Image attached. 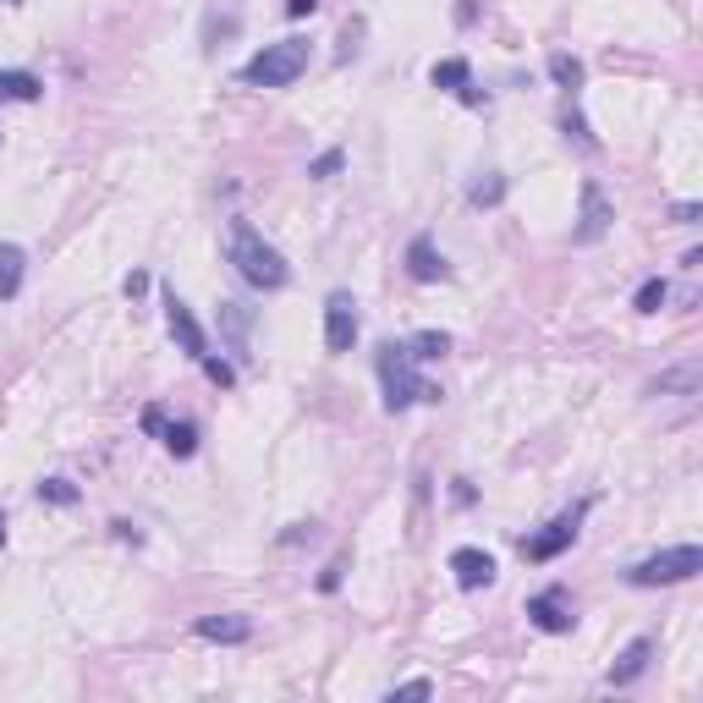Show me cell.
Wrapping results in <instances>:
<instances>
[{
	"mask_svg": "<svg viewBox=\"0 0 703 703\" xmlns=\"http://www.w3.org/2000/svg\"><path fill=\"white\" fill-rule=\"evenodd\" d=\"M39 495H44V501H61V506H67V501H78V489H72L67 478H50V484H39Z\"/></svg>",
	"mask_w": 703,
	"mask_h": 703,
	"instance_id": "cb8c5ba5",
	"label": "cell"
},
{
	"mask_svg": "<svg viewBox=\"0 0 703 703\" xmlns=\"http://www.w3.org/2000/svg\"><path fill=\"white\" fill-rule=\"evenodd\" d=\"M703 385V363H682V368H671V374H660V385H654V396H699Z\"/></svg>",
	"mask_w": 703,
	"mask_h": 703,
	"instance_id": "7c38bea8",
	"label": "cell"
},
{
	"mask_svg": "<svg viewBox=\"0 0 703 703\" xmlns=\"http://www.w3.org/2000/svg\"><path fill=\"white\" fill-rule=\"evenodd\" d=\"M198 363L209 368V379H215V385H231V379H237V374H231V363H220V357H209V352H204Z\"/></svg>",
	"mask_w": 703,
	"mask_h": 703,
	"instance_id": "d4e9b609",
	"label": "cell"
},
{
	"mask_svg": "<svg viewBox=\"0 0 703 703\" xmlns=\"http://www.w3.org/2000/svg\"><path fill=\"white\" fill-rule=\"evenodd\" d=\"M450 572H456L462 588H489V583H495V561H489L484 549H456V555H450Z\"/></svg>",
	"mask_w": 703,
	"mask_h": 703,
	"instance_id": "ba28073f",
	"label": "cell"
},
{
	"mask_svg": "<svg viewBox=\"0 0 703 703\" xmlns=\"http://www.w3.org/2000/svg\"><path fill=\"white\" fill-rule=\"evenodd\" d=\"M648 654H654V643H648V637H637V643H632V648L621 654V665H615V671H611V682H615V687H626V682H637V676L648 671Z\"/></svg>",
	"mask_w": 703,
	"mask_h": 703,
	"instance_id": "5bb4252c",
	"label": "cell"
},
{
	"mask_svg": "<svg viewBox=\"0 0 703 703\" xmlns=\"http://www.w3.org/2000/svg\"><path fill=\"white\" fill-rule=\"evenodd\" d=\"M166 445H171L176 456H192V445H198V439H192L187 424H171V429H166Z\"/></svg>",
	"mask_w": 703,
	"mask_h": 703,
	"instance_id": "7402d4cb",
	"label": "cell"
},
{
	"mask_svg": "<svg viewBox=\"0 0 703 703\" xmlns=\"http://www.w3.org/2000/svg\"><path fill=\"white\" fill-rule=\"evenodd\" d=\"M220 319H226V330H231V347L248 352V308H242V303H220Z\"/></svg>",
	"mask_w": 703,
	"mask_h": 703,
	"instance_id": "ac0fdd59",
	"label": "cell"
},
{
	"mask_svg": "<svg viewBox=\"0 0 703 703\" xmlns=\"http://www.w3.org/2000/svg\"><path fill=\"white\" fill-rule=\"evenodd\" d=\"M39 88L33 72H0V99H39Z\"/></svg>",
	"mask_w": 703,
	"mask_h": 703,
	"instance_id": "e0dca14e",
	"label": "cell"
},
{
	"mask_svg": "<svg viewBox=\"0 0 703 703\" xmlns=\"http://www.w3.org/2000/svg\"><path fill=\"white\" fill-rule=\"evenodd\" d=\"M248 615H204L198 621V637L204 643H248Z\"/></svg>",
	"mask_w": 703,
	"mask_h": 703,
	"instance_id": "8fae6325",
	"label": "cell"
},
{
	"mask_svg": "<svg viewBox=\"0 0 703 703\" xmlns=\"http://www.w3.org/2000/svg\"><path fill=\"white\" fill-rule=\"evenodd\" d=\"M303 67H308V44L303 39H280V44H264L259 56L242 67V78L254 88H286L303 78Z\"/></svg>",
	"mask_w": 703,
	"mask_h": 703,
	"instance_id": "3957f363",
	"label": "cell"
},
{
	"mask_svg": "<svg viewBox=\"0 0 703 703\" xmlns=\"http://www.w3.org/2000/svg\"><path fill=\"white\" fill-rule=\"evenodd\" d=\"M699 572H703V549L699 544H676V549H660V555L637 561L626 577H632L637 588H660V583H687V577H699Z\"/></svg>",
	"mask_w": 703,
	"mask_h": 703,
	"instance_id": "277c9868",
	"label": "cell"
},
{
	"mask_svg": "<svg viewBox=\"0 0 703 703\" xmlns=\"http://www.w3.org/2000/svg\"><path fill=\"white\" fill-rule=\"evenodd\" d=\"M352 341H357V303H352V291H330V303H325V347L352 352Z\"/></svg>",
	"mask_w": 703,
	"mask_h": 703,
	"instance_id": "5b68a950",
	"label": "cell"
},
{
	"mask_svg": "<svg viewBox=\"0 0 703 703\" xmlns=\"http://www.w3.org/2000/svg\"><path fill=\"white\" fill-rule=\"evenodd\" d=\"M22 269H28L22 248L0 242V297H17V291H22Z\"/></svg>",
	"mask_w": 703,
	"mask_h": 703,
	"instance_id": "9a60e30c",
	"label": "cell"
},
{
	"mask_svg": "<svg viewBox=\"0 0 703 703\" xmlns=\"http://www.w3.org/2000/svg\"><path fill=\"white\" fill-rule=\"evenodd\" d=\"M572 538H577V517H561V523L544 527L538 538H527L523 549H527V561H549V555H561Z\"/></svg>",
	"mask_w": 703,
	"mask_h": 703,
	"instance_id": "30bf717a",
	"label": "cell"
},
{
	"mask_svg": "<svg viewBox=\"0 0 703 703\" xmlns=\"http://www.w3.org/2000/svg\"><path fill=\"white\" fill-rule=\"evenodd\" d=\"M407 352H413V357H445V352H450V336H445V330H424V336L407 341Z\"/></svg>",
	"mask_w": 703,
	"mask_h": 703,
	"instance_id": "d6986e66",
	"label": "cell"
},
{
	"mask_svg": "<svg viewBox=\"0 0 703 703\" xmlns=\"http://www.w3.org/2000/svg\"><path fill=\"white\" fill-rule=\"evenodd\" d=\"M407 269H413V280H445V259L435 254L429 237H418V242L407 248Z\"/></svg>",
	"mask_w": 703,
	"mask_h": 703,
	"instance_id": "4fadbf2b",
	"label": "cell"
},
{
	"mask_svg": "<svg viewBox=\"0 0 703 703\" xmlns=\"http://www.w3.org/2000/svg\"><path fill=\"white\" fill-rule=\"evenodd\" d=\"M527 615H533L538 632H566V626H572V611H566V594H561V588H544V594L527 605Z\"/></svg>",
	"mask_w": 703,
	"mask_h": 703,
	"instance_id": "9c48e42d",
	"label": "cell"
},
{
	"mask_svg": "<svg viewBox=\"0 0 703 703\" xmlns=\"http://www.w3.org/2000/svg\"><path fill=\"white\" fill-rule=\"evenodd\" d=\"M665 297H671V286H665V280H643V286H637V314H660V308H665Z\"/></svg>",
	"mask_w": 703,
	"mask_h": 703,
	"instance_id": "ffe728a7",
	"label": "cell"
},
{
	"mask_svg": "<svg viewBox=\"0 0 703 703\" xmlns=\"http://www.w3.org/2000/svg\"><path fill=\"white\" fill-rule=\"evenodd\" d=\"M611 220H615V209L605 204V192L588 181V187H583V220H577L572 237H577V242H600V237L611 231Z\"/></svg>",
	"mask_w": 703,
	"mask_h": 703,
	"instance_id": "8992f818",
	"label": "cell"
},
{
	"mask_svg": "<svg viewBox=\"0 0 703 703\" xmlns=\"http://www.w3.org/2000/svg\"><path fill=\"white\" fill-rule=\"evenodd\" d=\"M11 6H17V0H11Z\"/></svg>",
	"mask_w": 703,
	"mask_h": 703,
	"instance_id": "f546056e",
	"label": "cell"
},
{
	"mask_svg": "<svg viewBox=\"0 0 703 703\" xmlns=\"http://www.w3.org/2000/svg\"><path fill=\"white\" fill-rule=\"evenodd\" d=\"M0 538H6V517H0Z\"/></svg>",
	"mask_w": 703,
	"mask_h": 703,
	"instance_id": "f1b7e54d",
	"label": "cell"
},
{
	"mask_svg": "<svg viewBox=\"0 0 703 703\" xmlns=\"http://www.w3.org/2000/svg\"><path fill=\"white\" fill-rule=\"evenodd\" d=\"M418 357L407 347H385L379 352V385H385V407L390 413H407L413 402H439V390L429 379H418V368H413Z\"/></svg>",
	"mask_w": 703,
	"mask_h": 703,
	"instance_id": "7a4b0ae2",
	"label": "cell"
},
{
	"mask_svg": "<svg viewBox=\"0 0 703 703\" xmlns=\"http://www.w3.org/2000/svg\"><path fill=\"white\" fill-rule=\"evenodd\" d=\"M166 325H171V336L181 341V352H187V357H204V352H209L204 330H198V319H192V308H187L176 291L166 297Z\"/></svg>",
	"mask_w": 703,
	"mask_h": 703,
	"instance_id": "52a82bcc",
	"label": "cell"
},
{
	"mask_svg": "<svg viewBox=\"0 0 703 703\" xmlns=\"http://www.w3.org/2000/svg\"><path fill=\"white\" fill-rule=\"evenodd\" d=\"M341 171V155H336V149H330V155H319V160H314V176H336Z\"/></svg>",
	"mask_w": 703,
	"mask_h": 703,
	"instance_id": "484cf974",
	"label": "cell"
},
{
	"mask_svg": "<svg viewBox=\"0 0 703 703\" xmlns=\"http://www.w3.org/2000/svg\"><path fill=\"white\" fill-rule=\"evenodd\" d=\"M501 192H506V181H501V176H489V181H478V187H473V204H501Z\"/></svg>",
	"mask_w": 703,
	"mask_h": 703,
	"instance_id": "603a6c76",
	"label": "cell"
},
{
	"mask_svg": "<svg viewBox=\"0 0 703 703\" xmlns=\"http://www.w3.org/2000/svg\"><path fill=\"white\" fill-rule=\"evenodd\" d=\"M231 264H237V275H242L248 286H264V291L286 286V259L264 242L248 220H231Z\"/></svg>",
	"mask_w": 703,
	"mask_h": 703,
	"instance_id": "6da1fadb",
	"label": "cell"
},
{
	"mask_svg": "<svg viewBox=\"0 0 703 703\" xmlns=\"http://www.w3.org/2000/svg\"><path fill=\"white\" fill-rule=\"evenodd\" d=\"M314 6H319V0H286V17H308Z\"/></svg>",
	"mask_w": 703,
	"mask_h": 703,
	"instance_id": "83f0119b",
	"label": "cell"
},
{
	"mask_svg": "<svg viewBox=\"0 0 703 703\" xmlns=\"http://www.w3.org/2000/svg\"><path fill=\"white\" fill-rule=\"evenodd\" d=\"M549 72H555V78H561L566 88H577V83H583V67H577L572 56H555V61H549Z\"/></svg>",
	"mask_w": 703,
	"mask_h": 703,
	"instance_id": "44dd1931",
	"label": "cell"
},
{
	"mask_svg": "<svg viewBox=\"0 0 703 703\" xmlns=\"http://www.w3.org/2000/svg\"><path fill=\"white\" fill-rule=\"evenodd\" d=\"M435 88H450V93H462V99H478V93L467 88V61H439V67H435Z\"/></svg>",
	"mask_w": 703,
	"mask_h": 703,
	"instance_id": "2e32d148",
	"label": "cell"
},
{
	"mask_svg": "<svg viewBox=\"0 0 703 703\" xmlns=\"http://www.w3.org/2000/svg\"><path fill=\"white\" fill-rule=\"evenodd\" d=\"M429 693H435V687H429V682H407V687H396V693H390V699H429Z\"/></svg>",
	"mask_w": 703,
	"mask_h": 703,
	"instance_id": "4316f807",
	"label": "cell"
}]
</instances>
